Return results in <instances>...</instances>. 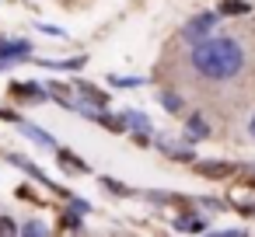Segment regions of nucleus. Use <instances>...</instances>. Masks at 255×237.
<instances>
[{
    "instance_id": "f257e3e1",
    "label": "nucleus",
    "mask_w": 255,
    "mask_h": 237,
    "mask_svg": "<svg viewBox=\"0 0 255 237\" xmlns=\"http://www.w3.org/2000/svg\"><path fill=\"white\" fill-rule=\"evenodd\" d=\"M245 67V53L234 39H203L192 49V70L210 80H231Z\"/></svg>"
},
{
    "instance_id": "f03ea898",
    "label": "nucleus",
    "mask_w": 255,
    "mask_h": 237,
    "mask_svg": "<svg viewBox=\"0 0 255 237\" xmlns=\"http://www.w3.org/2000/svg\"><path fill=\"white\" fill-rule=\"evenodd\" d=\"M217 25V14H196L185 28H182V39H189V42H203V39H210V28Z\"/></svg>"
},
{
    "instance_id": "7ed1b4c3",
    "label": "nucleus",
    "mask_w": 255,
    "mask_h": 237,
    "mask_svg": "<svg viewBox=\"0 0 255 237\" xmlns=\"http://www.w3.org/2000/svg\"><path fill=\"white\" fill-rule=\"evenodd\" d=\"M11 56H28V46L25 42H7L4 49H0V67H4Z\"/></svg>"
},
{
    "instance_id": "20e7f679",
    "label": "nucleus",
    "mask_w": 255,
    "mask_h": 237,
    "mask_svg": "<svg viewBox=\"0 0 255 237\" xmlns=\"http://www.w3.org/2000/svg\"><path fill=\"white\" fill-rule=\"evenodd\" d=\"M14 98H21V101H39L42 91H35V84H14Z\"/></svg>"
},
{
    "instance_id": "39448f33",
    "label": "nucleus",
    "mask_w": 255,
    "mask_h": 237,
    "mask_svg": "<svg viewBox=\"0 0 255 237\" xmlns=\"http://www.w3.org/2000/svg\"><path fill=\"white\" fill-rule=\"evenodd\" d=\"M220 11H224V14H245V11H248V4H245V0H224Z\"/></svg>"
},
{
    "instance_id": "423d86ee",
    "label": "nucleus",
    "mask_w": 255,
    "mask_h": 237,
    "mask_svg": "<svg viewBox=\"0 0 255 237\" xmlns=\"http://www.w3.org/2000/svg\"><path fill=\"white\" fill-rule=\"evenodd\" d=\"M0 237H18V223L11 216H0Z\"/></svg>"
},
{
    "instance_id": "0eeeda50",
    "label": "nucleus",
    "mask_w": 255,
    "mask_h": 237,
    "mask_svg": "<svg viewBox=\"0 0 255 237\" xmlns=\"http://www.w3.org/2000/svg\"><path fill=\"white\" fill-rule=\"evenodd\" d=\"M189 129H192L196 136H206V133H210V126H206L203 119H189Z\"/></svg>"
},
{
    "instance_id": "6e6552de",
    "label": "nucleus",
    "mask_w": 255,
    "mask_h": 237,
    "mask_svg": "<svg viewBox=\"0 0 255 237\" xmlns=\"http://www.w3.org/2000/svg\"><path fill=\"white\" fill-rule=\"evenodd\" d=\"M60 160H63L67 167H74V174H81V171H84V164H81L77 157H70V154H60Z\"/></svg>"
},
{
    "instance_id": "1a4fd4ad",
    "label": "nucleus",
    "mask_w": 255,
    "mask_h": 237,
    "mask_svg": "<svg viewBox=\"0 0 255 237\" xmlns=\"http://www.w3.org/2000/svg\"><path fill=\"white\" fill-rule=\"evenodd\" d=\"M178 227H182V230H203V223H199L196 216H182V220H178Z\"/></svg>"
},
{
    "instance_id": "9d476101",
    "label": "nucleus",
    "mask_w": 255,
    "mask_h": 237,
    "mask_svg": "<svg viewBox=\"0 0 255 237\" xmlns=\"http://www.w3.org/2000/svg\"><path fill=\"white\" fill-rule=\"evenodd\" d=\"M21 237H42V227L39 223H25V234Z\"/></svg>"
},
{
    "instance_id": "9b49d317",
    "label": "nucleus",
    "mask_w": 255,
    "mask_h": 237,
    "mask_svg": "<svg viewBox=\"0 0 255 237\" xmlns=\"http://www.w3.org/2000/svg\"><path fill=\"white\" fill-rule=\"evenodd\" d=\"M227 167L224 164H203V174H224Z\"/></svg>"
},
{
    "instance_id": "f8f14e48",
    "label": "nucleus",
    "mask_w": 255,
    "mask_h": 237,
    "mask_svg": "<svg viewBox=\"0 0 255 237\" xmlns=\"http://www.w3.org/2000/svg\"><path fill=\"white\" fill-rule=\"evenodd\" d=\"M164 105L175 112V108H182V98H175V94H164Z\"/></svg>"
},
{
    "instance_id": "ddd939ff",
    "label": "nucleus",
    "mask_w": 255,
    "mask_h": 237,
    "mask_svg": "<svg viewBox=\"0 0 255 237\" xmlns=\"http://www.w3.org/2000/svg\"><path fill=\"white\" fill-rule=\"evenodd\" d=\"M248 133H252V136H255V115H252V122H248Z\"/></svg>"
}]
</instances>
